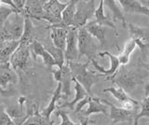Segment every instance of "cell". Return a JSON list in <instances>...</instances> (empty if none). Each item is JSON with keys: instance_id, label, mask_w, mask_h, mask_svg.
Returning a JSON list of instances; mask_svg holds the SVG:
<instances>
[{"instance_id": "6da1fadb", "label": "cell", "mask_w": 149, "mask_h": 125, "mask_svg": "<svg viewBox=\"0 0 149 125\" xmlns=\"http://www.w3.org/2000/svg\"><path fill=\"white\" fill-rule=\"evenodd\" d=\"M91 62L88 61L86 63H79V62H70L67 63L68 66L71 71L73 80H77L80 84L88 95L92 96L91 89L93 85L100 80L102 77L101 74H96L91 70H88V66Z\"/></svg>"}, {"instance_id": "7a4b0ae2", "label": "cell", "mask_w": 149, "mask_h": 125, "mask_svg": "<svg viewBox=\"0 0 149 125\" xmlns=\"http://www.w3.org/2000/svg\"><path fill=\"white\" fill-rule=\"evenodd\" d=\"M23 25L24 17L19 13H13L5 22L3 28L0 30V42L4 41H20Z\"/></svg>"}, {"instance_id": "3957f363", "label": "cell", "mask_w": 149, "mask_h": 125, "mask_svg": "<svg viewBox=\"0 0 149 125\" xmlns=\"http://www.w3.org/2000/svg\"><path fill=\"white\" fill-rule=\"evenodd\" d=\"M77 48H78V61L82 56H86L88 61L95 59L97 55L98 46L94 38L88 33L87 30L80 28L77 30Z\"/></svg>"}, {"instance_id": "277c9868", "label": "cell", "mask_w": 149, "mask_h": 125, "mask_svg": "<svg viewBox=\"0 0 149 125\" xmlns=\"http://www.w3.org/2000/svg\"><path fill=\"white\" fill-rule=\"evenodd\" d=\"M95 10L94 0H90V1H83V0L78 1L77 0V10L72 22V28L76 30L83 28L88 24V21L94 16Z\"/></svg>"}, {"instance_id": "5b68a950", "label": "cell", "mask_w": 149, "mask_h": 125, "mask_svg": "<svg viewBox=\"0 0 149 125\" xmlns=\"http://www.w3.org/2000/svg\"><path fill=\"white\" fill-rule=\"evenodd\" d=\"M9 64L14 71H26L31 66V52L29 46L20 44L9 58Z\"/></svg>"}, {"instance_id": "8992f818", "label": "cell", "mask_w": 149, "mask_h": 125, "mask_svg": "<svg viewBox=\"0 0 149 125\" xmlns=\"http://www.w3.org/2000/svg\"><path fill=\"white\" fill-rule=\"evenodd\" d=\"M67 6L66 3H62L59 0H49L45 1L43 6V16L41 21H47L50 25L59 24L62 21V12Z\"/></svg>"}, {"instance_id": "52a82bcc", "label": "cell", "mask_w": 149, "mask_h": 125, "mask_svg": "<svg viewBox=\"0 0 149 125\" xmlns=\"http://www.w3.org/2000/svg\"><path fill=\"white\" fill-rule=\"evenodd\" d=\"M26 102V97L20 96L15 104L8 106L5 110V112L9 116V118L13 120V122L16 125H22L27 118L29 117V111L25 108Z\"/></svg>"}, {"instance_id": "ba28073f", "label": "cell", "mask_w": 149, "mask_h": 125, "mask_svg": "<svg viewBox=\"0 0 149 125\" xmlns=\"http://www.w3.org/2000/svg\"><path fill=\"white\" fill-rule=\"evenodd\" d=\"M102 102L104 104H105L107 106H108L109 112H108V116L109 118L113 120V122L118 123V122H132V119H134L136 114L134 113V110L130 111V110H127L124 109L122 108H118V106H116L114 104L110 103L105 99L101 98Z\"/></svg>"}, {"instance_id": "9c48e42d", "label": "cell", "mask_w": 149, "mask_h": 125, "mask_svg": "<svg viewBox=\"0 0 149 125\" xmlns=\"http://www.w3.org/2000/svg\"><path fill=\"white\" fill-rule=\"evenodd\" d=\"M65 64L70 62H78L77 48V30L70 27L66 36V46L64 50Z\"/></svg>"}, {"instance_id": "30bf717a", "label": "cell", "mask_w": 149, "mask_h": 125, "mask_svg": "<svg viewBox=\"0 0 149 125\" xmlns=\"http://www.w3.org/2000/svg\"><path fill=\"white\" fill-rule=\"evenodd\" d=\"M98 55L101 57H104V56H107L110 60V67L108 69H104L102 66H100L98 62L96 61L95 59H93L91 61V63L92 64V66H94L95 70L97 72H99V74H101L102 76L104 77H106V78H110L112 76H114L115 74L118 72V68L120 66V64H119V61H118V56H116V55L112 54L108 52H99Z\"/></svg>"}, {"instance_id": "8fae6325", "label": "cell", "mask_w": 149, "mask_h": 125, "mask_svg": "<svg viewBox=\"0 0 149 125\" xmlns=\"http://www.w3.org/2000/svg\"><path fill=\"white\" fill-rule=\"evenodd\" d=\"M44 3L45 0H27L22 15H23L24 18L41 21V17L44 13Z\"/></svg>"}, {"instance_id": "7c38bea8", "label": "cell", "mask_w": 149, "mask_h": 125, "mask_svg": "<svg viewBox=\"0 0 149 125\" xmlns=\"http://www.w3.org/2000/svg\"><path fill=\"white\" fill-rule=\"evenodd\" d=\"M77 0H70L67 2V6L62 12V21L59 24L49 25L47 27V29L50 28V27H61V28L68 29L72 27V22L74 20V14H76L77 10Z\"/></svg>"}, {"instance_id": "4fadbf2b", "label": "cell", "mask_w": 149, "mask_h": 125, "mask_svg": "<svg viewBox=\"0 0 149 125\" xmlns=\"http://www.w3.org/2000/svg\"><path fill=\"white\" fill-rule=\"evenodd\" d=\"M19 81L17 73L11 68L10 64H1L0 66V86L4 89H8V85L16 84Z\"/></svg>"}, {"instance_id": "5bb4252c", "label": "cell", "mask_w": 149, "mask_h": 125, "mask_svg": "<svg viewBox=\"0 0 149 125\" xmlns=\"http://www.w3.org/2000/svg\"><path fill=\"white\" fill-rule=\"evenodd\" d=\"M119 6L122 7L126 13H137L149 17V8L143 6L137 0H119Z\"/></svg>"}, {"instance_id": "9a60e30c", "label": "cell", "mask_w": 149, "mask_h": 125, "mask_svg": "<svg viewBox=\"0 0 149 125\" xmlns=\"http://www.w3.org/2000/svg\"><path fill=\"white\" fill-rule=\"evenodd\" d=\"M28 111H29L30 115L22 125H54L52 120L44 118L40 114V111L36 104H33Z\"/></svg>"}, {"instance_id": "2e32d148", "label": "cell", "mask_w": 149, "mask_h": 125, "mask_svg": "<svg viewBox=\"0 0 149 125\" xmlns=\"http://www.w3.org/2000/svg\"><path fill=\"white\" fill-rule=\"evenodd\" d=\"M50 40L54 47L63 50L64 52L65 46H66V36L68 29L61 28V27H50Z\"/></svg>"}, {"instance_id": "e0dca14e", "label": "cell", "mask_w": 149, "mask_h": 125, "mask_svg": "<svg viewBox=\"0 0 149 125\" xmlns=\"http://www.w3.org/2000/svg\"><path fill=\"white\" fill-rule=\"evenodd\" d=\"M43 44V46L45 47L46 50L48 52L51 56H52L53 60L55 61L56 66L59 67L60 69H62L63 66L65 64V59H64V52L63 50H61L59 49H57L56 47H54L52 42L49 38L43 39V41L41 42Z\"/></svg>"}, {"instance_id": "ac0fdd59", "label": "cell", "mask_w": 149, "mask_h": 125, "mask_svg": "<svg viewBox=\"0 0 149 125\" xmlns=\"http://www.w3.org/2000/svg\"><path fill=\"white\" fill-rule=\"evenodd\" d=\"M61 98L63 99V96L62 94V84L59 82L58 86L56 88V90L54 91L52 96H51V99L49 101V105L46 106L44 109H42L40 111V114L43 116L44 118L50 119V116L52 114L54 111H56V109L58 108L57 106V103L59 102V100Z\"/></svg>"}, {"instance_id": "d6986e66", "label": "cell", "mask_w": 149, "mask_h": 125, "mask_svg": "<svg viewBox=\"0 0 149 125\" xmlns=\"http://www.w3.org/2000/svg\"><path fill=\"white\" fill-rule=\"evenodd\" d=\"M20 45V41L0 42V66L9 63V58Z\"/></svg>"}, {"instance_id": "ffe728a7", "label": "cell", "mask_w": 149, "mask_h": 125, "mask_svg": "<svg viewBox=\"0 0 149 125\" xmlns=\"http://www.w3.org/2000/svg\"><path fill=\"white\" fill-rule=\"evenodd\" d=\"M62 70V78L60 83L62 84V94L64 100H67L68 97L71 95V85L73 82V77L70 68L67 64H64Z\"/></svg>"}, {"instance_id": "44dd1931", "label": "cell", "mask_w": 149, "mask_h": 125, "mask_svg": "<svg viewBox=\"0 0 149 125\" xmlns=\"http://www.w3.org/2000/svg\"><path fill=\"white\" fill-rule=\"evenodd\" d=\"M104 7V0H101V1L99 2V6H98V8H96L95 12H94L95 22L101 26H108V27H110V28H112L116 32V35L118 36V30H116L115 24H113V22H112V20L108 16L105 15Z\"/></svg>"}, {"instance_id": "7402d4cb", "label": "cell", "mask_w": 149, "mask_h": 125, "mask_svg": "<svg viewBox=\"0 0 149 125\" xmlns=\"http://www.w3.org/2000/svg\"><path fill=\"white\" fill-rule=\"evenodd\" d=\"M88 105V108L83 112L85 117H88L90 115L98 114V113H102V114L108 115V106L102 103L101 98L92 96Z\"/></svg>"}, {"instance_id": "603a6c76", "label": "cell", "mask_w": 149, "mask_h": 125, "mask_svg": "<svg viewBox=\"0 0 149 125\" xmlns=\"http://www.w3.org/2000/svg\"><path fill=\"white\" fill-rule=\"evenodd\" d=\"M73 82H74V91H76V94H74V98L73 101H66L65 103H63L62 105L59 106V109H62V108H70V109H74V106L76 105L78 103V102H80L81 100H83L84 98H86L87 96H88V94L86 91V90L84 89V88L79 84V83L73 80ZM91 96V95H90Z\"/></svg>"}, {"instance_id": "cb8c5ba5", "label": "cell", "mask_w": 149, "mask_h": 125, "mask_svg": "<svg viewBox=\"0 0 149 125\" xmlns=\"http://www.w3.org/2000/svg\"><path fill=\"white\" fill-rule=\"evenodd\" d=\"M84 28L90 34L93 38H96L100 42L101 46H102L105 42V29L104 26H101L97 24L95 21L88 22L84 26Z\"/></svg>"}, {"instance_id": "d4e9b609", "label": "cell", "mask_w": 149, "mask_h": 125, "mask_svg": "<svg viewBox=\"0 0 149 125\" xmlns=\"http://www.w3.org/2000/svg\"><path fill=\"white\" fill-rule=\"evenodd\" d=\"M35 35V26L33 22L29 18H24V25H23V31L22 38L20 39V44L30 46V44L34 41Z\"/></svg>"}, {"instance_id": "484cf974", "label": "cell", "mask_w": 149, "mask_h": 125, "mask_svg": "<svg viewBox=\"0 0 149 125\" xmlns=\"http://www.w3.org/2000/svg\"><path fill=\"white\" fill-rule=\"evenodd\" d=\"M104 5L108 7V8L112 11L113 21L121 22L122 25L126 28V27H127V22H126V20H125L124 13L121 10L119 5L118 4V1H115V0H105V1H104Z\"/></svg>"}, {"instance_id": "4316f807", "label": "cell", "mask_w": 149, "mask_h": 125, "mask_svg": "<svg viewBox=\"0 0 149 125\" xmlns=\"http://www.w3.org/2000/svg\"><path fill=\"white\" fill-rule=\"evenodd\" d=\"M136 47H137V44L133 38H130V40L127 41V43L125 44V47L122 50V52L118 56L120 64L126 66V64H129L130 59V55H132V53L134 52V50L136 49Z\"/></svg>"}, {"instance_id": "83f0119b", "label": "cell", "mask_w": 149, "mask_h": 125, "mask_svg": "<svg viewBox=\"0 0 149 125\" xmlns=\"http://www.w3.org/2000/svg\"><path fill=\"white\" fill-rule=\"evenodd\" d=\"M102 91L109 92L110 94L113 95L116 100H118V102H120L121 104L124 103V102H126V101L135 100L128 94V92H126L123 89H121V88H119V87H109V88H106V89H104Z\"/></svg>"}, {"instance_id": "f1b7e54d", "label": "cell", "mask_w": 149, "mask_h": 125, "mask_svg": "<svg viewBox=\"0 0 149 125\" xmlns=\"http://www.w3.org/2000/svg\"><path fill=\"white\" fill-rule=\"evenodd\" d=\"M127 26L129 28L130 36H132V38L142 40V41H146L147 38H149V34L146 33V29L142 28V27H139L137 25H134L132 24H130Z\"/></svg>"}, {"instance_id": "f546056e", "label": "cell", "mask_w": 149, "mask_h": 125, "mask_svg": "<svg viewBox=\"0 0 149 125\" xmlns=\"http://www.w3.org/2000/svg\"><path fill=\"white\" fill-rule=\"evenodd\" d=\"M143 118H149V94L142 101V105H141V110L140 112L136 114L135 118L133 119L134 125H138L139 120Z\"/></svg>"}, {"instance_id": "4dcf8cb0", "label": "cell", "mask_w": 149, "mask_h": 125, "mask_svg": "<svg viewBox=\"0 0 149 125\" xmlns=\"http://www.w3.org/2000/svg\"><path fill=\"white\" fill-rule=\"evenodd\" d=\"M29 48H30L31 55L33 56V58H34L35 61H37V57H41L42 53H43L46 50L43 44L37 39H35L33 41V42L30 44Z\"/></svg>"}, {"instance_id": "1f68e13d", "label": "cell", "mask_w": 149, "mask_h": 125, "mask_svg": "<svg viewBox=\"0 0 149 125\" xmlns=\"http://www.w3.org/2000/svg\"><path fill=\"white\" fill-rule=\"evenodd\" d=\"M13 13H17V12L11 8L3 5L0 7V30L3 28L5 22L8 20V18L10 15H12Z\"/></svg>"}, {"instance_id": "d6a6232c", "label": "cell", "mask_w": 149, "mask_h": 125, "mask_svg": "<svg viewBox=\"0 0 149 125\" xmlns=\"http://www.w3.org/2000/svg\"><path fill=\"white\" fill-rule=\"evenodd\" d=\"M56 116H57V117H60L61 119H62L61 123L58 124V125H80L79 123L74 122L73 120L70 119L67 112H65V111H63L62 109L57 110V112H56Z\"/></svg>"}, {"instance_id": "836d02e7", "label": "cell", "mask_w": 149, "mask_h": 125, "mask_svg": "<svg viewBox=\"0 0 149 125\" xmlns=\"http://www.w3.org/2000/svg\"><path fill=\"white\" fill-rule=\"evenodd\" d=\"M0 125H16L5 110L0 113Z\"/></svg>"}, {"instance_id": "e575fe53", "label": "cell", "mask_w": 149, "mask_h": 125, "mask_svg": "<svg viewBox=\"0 0 149 125\" xmlns=\"http://www.w3.org/2000/svg\"><path fill=\"white\" fill-rule=\"evenodd\" d=\"M92 96H87L86 98H84L83 100H81L80 102H78V103L76 105V106H74V113H79V112H81L82 111V108L85 106L86 105L88 104V102H90L91 98Z\"/></svg>"}, {"instance_id": "d590c367", "label": "cell", "mask_w": 149, "mask_h": 125, "mask_svg": "<svg viewBox=\"0 0 149 125\" xmlns=\"http://www.w3.org/2000/svg\"><path fill=\"white\" fill-rule=\"evenodd\" d=\"M51 73H52L53 78L56 81H58V83L61 81V78H62V70L57 67V66H53L52 68L50 69Z\"/></svg>"}, {"instance_id": "8d00e7d4", "label": "cell", "mask_w": 149, "mask_h": 125, "mask_svg": "<svg viewBox=\"0 0 149 125\" xmlns=\"http://www.w3.org/2000/svg\"><path fill=\"white\" fill-rule=\"evenodd\" d=\"M15 91L12 89H4L0 86V95L3 97H11L13 95H15Z\"/></svg>"}, {"instance_id": "74e56055", "label": "cell", "mask_w": 149, "mask_h": 125, "mask_svg": "<svg viewBox=\"0 0 149 125\" xmlns=\"http://www.w3.org/2000/svg\"><path fill=\"white\" fill-rule=\"evenodd\" d=\"M79 124L80 125H88L90 123H93V122L88 119V117H80L79 118Z\"/></svg>"}, {"instance_id": "f35d334b", "label": "cell", "mask_w": 149, "mask_h": 125, "mask_svg": "<svg viewBox=\"0 0 149 125\" xmlns=\"http://www.w3.org/2000/svg\"><path fill=\"white\" fill-rule=\"evenodd\" d=\"M1 6H2V1L0 0V7H1Z\"/></svg>"}]
</instances>
